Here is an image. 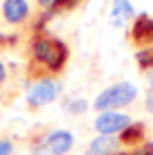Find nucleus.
Returning a JSON list of instances; mask_svg holds the SVG:
<instances>
[{
  "mask_svg": "<svg viewBox=\"0 0 153 155\" xmlns=\"http://www.w3.org/2000/svg\"><path fill=\"white\" fill-rule=\"evenodd\" d=\"M32 54H34L36 63L45 65L52 72H59L68 61V47L59 38L41 36V38H34V43H32Z\"/></svg>",
  "mask_w": 153,
  "mask_h": 155,
  "instance_id": "nucleus-1",
  "label": "nucleus"
},
{
  "mask_svg": "<svg viewBox=\"0 0 153 155\" xmlns=\"http://www.w3.org/2000/svg\"><path fill=\"white\" fill-rule=\"evenodd\" d=\"M138 94V88L133 83H115L106 88L97 99H95V108L101 110V113H108V110H115V108H122V106H128L131 101L135 99Z\"/></svg>",
  "mask_w": 153,
  "mask_h": 155,
  "instance_id": "nucleus-2",
  "label": "nucleus"
},
{
  "mask_svg": "<svg viewBox=\"0 0 153 155\" xmlns=\"http://www.w3.org/2000/svg\"><path fill=\"white\" fill-rule=\"evenodd\" d=\"M59 92H61V85L56 81H52V79H38L27 90V104L32 108H41V106L52 104Z\"/></svg>",
  "mask_w": 153,
  "mask_h": 155,
  "instance_id": "nucleus-3",
  "label": "nucleus"
},
{
  "mask_svg": "<svg viewBox=\"0 0 153 155\" xmlns=\"http://www.w3.org/2000/svg\"><path fill=\"white\" fill-rule=\"evenodd\" d=\"M133 121H131L128 115L124 113H115V110H108V113H101L95 119V128H97V133H101V135H113V133H122L126 126H131Z\"/></svg>",
  "mask_w": 153,
  "mask_h": 155,
  "instance_id": "nucleus-4",
  "label": "nucleus"
},
{
  "mask_svg": "<svg viewBox=\"0 0 153 155\" xmlns=\"http://www.w3.org/2000/svg\"><path fill=\"white\" fill-rule=\"evenodd\" d=\"M72 148V133L70 130H52L43 142L45 155H63Z\"/></svg>",
  "mask_w": 153,
  "mask_h": 155,
  "instance_id": "nucleus-5",
  "label": "nucleus"
},
{
  "mask_svg": "<svg viewBox=\"0 0 153 155\" xmlns=\"http://www.w3.org/2000/svg\"><path fill=\"white\" fill-rule=\"evenodd\" d=\"M131 38L138 45H144V47L153 45V18L149 14H142L135 18L133 27H131Z\"/></svg>",
  "mask_w": 153,
  "mask_h": 155,
  "instance_id": "nucleus-6",
  "label": "nucleus"
},
{
  "mask_svg": "<svg viewBox=\"0 0 153 155\" xmlns=\"http://www.w3.org/2000/svg\"><path fill=\"white\" fill-rule=\"evenodd\" d=\"M2 14L9 23H23L29 16V5H27V0H5Z\"/></svg>",
  "mask_w": 153,
  "mask_h": 155,
  "instance_id": "nucleus-7",
  "label": "nucleus"
},
{
  "mask_svg": "<svg viewBox=\"0 0 153 155\" xmlns=\"http://www.w3.org/2000/svg\"><path fill=\"white\" fill-rule=\"evenodd\" d=\"M115 146H117V142L110 135H99V137H95V142L90 144V151L88 153L90 155H113Z\"/></svg>",
  "mask_w": 153,
  "mask_h": 155,
  "instance_id": "nucleus-8",
  "label": "nucleus"
},
{
  "mask_svg": "<svg viewBox=\"0 0 153 155\" xmlns=\"http://www.w3.org/2000/svg\"><path fill=\"white\" fill-rule=\"evenodd\" d=\"M131 16H133V5H131L128 0H115L113 14H110V20H113L115 25H124Z\"/></svg>",
  "mask_w": 153,
  "mask_h": 155,
  "instance_id": "nucleus-9",
  "label": "nucleus"
},
{
  "mask_svg": "<svg viewBox=\"0 0 153 155\" xmlns=\"http://www.w3.org/2000/svg\"><path fill=\"white\" fill-rule=\"evenodd\" d=\"M142 135H144V126H142V124H131V126H126L122 130L119 142H122V144H138L142 140Z\"/></svg>",
  "mask_w": 153,
  "mask_h": 155,
  "instance_id": "nucleus-10",
  "label": "nucleus"
},
{
  "mask_svg": "<svg viewBox=\"0 0 153 155\" xmlns=\"http://www.w3.org/2000/svg\"><path fill=\"white\" fill-rule=\"evenodd\" d=\"M135 61L140 63L142 70L153 68V45H151V47H144V50H140L138 54H135Z\"/></svg>",
  "mask_w": 153,
  "mask_h": 155,
  "instance_id": "nucleus-11",
  "label": "nucleus"
},
{
  "mask_svg": "<svg viewBox=\"0 0 153 155\" xmlns=\"http://www.w3.org/2000/svg\"><path fill=\"white\" fill-rule=\"evenodd\" d=\"M133 155H153V142H146L144 146H140Z\"/></svg>",
  "mask_w": 153,
  "mask_h": 155,
  "instance_id": "nucleus-12",
  "label": "nucleus"
},
{
  "mask_svg": "<svg viewBox=\"0 0 153 155\" xmlns=\"http://www.w3.org/2000/svg\"><path fill=\"white\" fill-rule=\"evenodd\" d=\"M38 5L43 9H56V7H61V0H38Z\"/></svg>",
  "mask_w": 153,
  "mask_h": 155,
  "instance_id": "nucleus-13",
  "label": "nucleus"
},
{
  "mask_svg": "<svg viewBox=\"0 0 153 155\" xmlns=\"http://www.w3.org/2000/svg\"><path fill=\"white\" fill-rule=\"evenodd\" d=\"M0 155H12V144L7 140H0Z\"/></svg>",
  "mask_w": 153,
  "mask_h": 155,
  "instance_id": "nucleus-14",
  "label": "nucleus"
},
{
  "mask_svg": "<svg viewBox=\"0 0 153 155\" xmlns=\"http://www.w3.org/2000/svg\"><path fill=\"white\" fill-rule=\"evenodd\" d=\"M146 108L153 113V88L149 90V94H146Z\"/></svg>",
  "mask_w": 153,
  "mask_h": 155,
  "instance_id": "nucleus-15",
  "label": "nucleus"
},
{
  "mask_svg": "<svg viewBox=\"0 0 153 155\" xmlns=\"http://www.w3.org/2000/svg\"><path fill=\"white\" fill-rule=\"evenodd\" d=\"M70 108L72 110H83V108H86V101H72Z\"/></svg>",
  "mask_w": 153,
  "mask_h": 155,
  "instance_id": "nucleus-16",
  "label": "nucleus"
},
{
  "mask_svg": "<svg viewBox=\"0 0 153 155\" xmlns=\"http://www.w3.org/2000/svg\"><path fill=\"white\" fill-rule=\"evenodd\" d=\"M5 77H7V72H5V65H2V63H0V83L5 81Z\"/></svg>",
  "mask_w": 153,
  "mask_h": 155,
  "instance_id": "nucleus-17",
  "label": "nucleus"
},
{
  "mask_svg": "<svg viewBox=\"0 0 153 155\" xmlns=\"http://www.w3.org/2000/svg\"><path fill=\"white\" fill-rule=\"evenodd\" d=\"M77 0H61V7H70V5H75Z\"/></svg>",
  "mask_w": 153,
  "mask_h": 155,
  "instance_id": "nucleus-18",
  "label": "nucleus"
},
{
  "mask_svg": "<svg viewBox=\"0 0 153 155\" xmlns=\"http://www.w3.org/2000/svg\"><path fill=\"white\" fill-rule=\"evenodd\" d=\"M151 83H153V79H151Z\"/></svg>",
  "mask_w": 153,
  "mask_h": 155,
  "instance_id": "nucleus-19",
  "label": "nucleus"
}]
</instances>
